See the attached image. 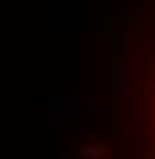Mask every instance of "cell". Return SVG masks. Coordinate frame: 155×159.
<instances>
[{
    "label": "cell",
    "mask_w": 155,
    "mask_h": 159,
    "mask_svg": "<svg viewBox=\"0 0 155 159\" xmlns=\"http://www.w3.org/2000/svg\"><path fill=\"white\" fill-rule=\"evenodd\" d=\"M127 28H131V56H135V84H139V119H143V139L155 155V0H131L127 8Z\"/></svg>",
    "instance_id": "obj_1"
}]
</instances>
